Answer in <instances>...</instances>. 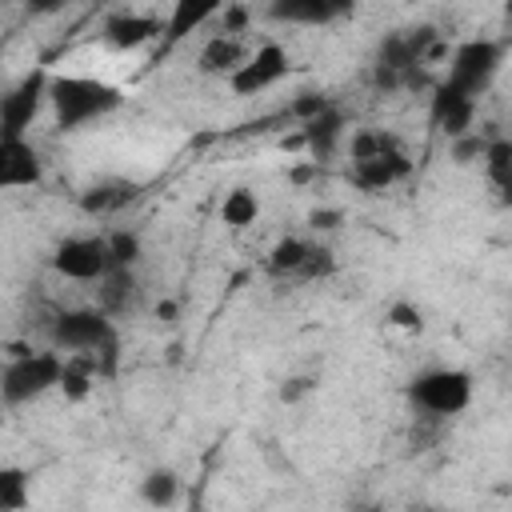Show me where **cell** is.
Wrapping results in <instances>:
<instances>
[{
  "mask_svg": "<svg viewBox=\"0 0 512 512\" xmlns=\"http://www.w3.org/2000/svg\"><path fill=\"white\" fill-rule=\"evenodd\" d=\"M44 180V160L32 140H0V188H36Z\"/></svg>",
  "mask_w": 512,
  "mask_h": 512,
  "instance_id": "obj_11",
  "label": "cell"
},
{
  "mask_svg": "<svg viewBox=\"0 0 512 512\" xmlns=\"http://www.w3.org/2000/svg\"><path fill=\"white\" fill-rule=\"evenodd\" d=\"M488 144H492V136L468 132V136H460V140H448V156H452V164H456V168H468V164H476V160L484 164Z\"/></svg>",
  "mask_w": 512,
  "mask_h": 512,
  "instance_id": "obj_27",
  "label": "cell"
},
{
  "mask_svg": "<svg viewBox=\"0 0 512 512\" xmlns=\"http://www.w3.org/2000/svg\"><path fill=\"white\" fill-rule=\"evenodd\" d=\"M248 20H252V12H248L244 4H228V8H220V32H224V36H240V32L248 28Z\"/></svg>",
  "mask_w": 512,
  "mask_h": 512,
  "instance_id": "obj_31",
  "label": "cell"
},
{
  "mask_svg": "<svg viewBox=\"0 0 512 512\" xmlns=\"http://www.w3.org/2000/svg\"><path fill=\"white\" fill-rule=\"evenodd\" d=\"M328 108H332V100H328L324 92H300V96L288 104V116L304 128L308 120H316V116H320V112H328Z\"/></svg>",
  "mask_w": 512,
  "mask_h": 512,
  "instance_id": "obj_30",
  "label": "cell"
},
{
  "mask_svg": "<svg viewBox=\"0 0 512 512\" xmlns=\"http://www.w3.org/2000/svg\"><path fill=\"white\" fill-rule=\"evenodd\" d=\"M52 272L76 284H100L112 272V256H108V240L104 236H64L52 256H48Z\"/></svg>",
  "mask_w": 512,
  "mask_h": 512,
  "instance_id": "obj_7",
  "label": "cell"
},
{
  "mask_svg": "<svg viewBox=\"0 0 512 512\" xmlns=\"http://www.w3.org/2000/svg\"><path fill=\"white\" fill-rule=\"evenodd\" d=\"M32 504V472L20 464L0 468V512H24Z\"/></svg>",
  "mask_w": 512,
  "mask_h": 512,
  "instance_id": "obj_21",
  "label": "cell"
},
{
  "mask_svg": "<svg viewBox=\"0 0 512 512\" xmlns=\"http://www.w3.org/2000/svg\"><path fill=\"white\" fill-rule=\"evenodd\" d=\"M256 216H260V196H256L252 188H244V184L232 188V192L220 200V224H228L232 232L256 224Z\"/></svg>",
  "mask_w": 512,
  "mask_h": 512,
  "instance_id": "obj_22",
  "label": "cell"
},
{
  "mask_svg": "<svg viewBox=\"0 0 512 512\" xmlns=\"http://www.w3.org/2000/svg\"><path fill=\"white\" fill-rule=\"evenodd\" d=\"M408 176H412V160H408L404 148H396L388 156H376V160H352L348 164L352 188L372 192V196L384 192V188H392V184H400V180H408Z\"/></svg>",
  "mask_w": 512,
  "mask_h": 512,
  "instance_id": "obj_10",
  "label": "cell"
},
{
  "mask_svg": "<svg viewBox=\"0 0 512 512\" xmlns=\"http://www.w3.org/2000/svg\"><path fill=\"white\" fill-rule=\"evenodd\" d=\"M316 172H320V164H312V160H308V164H296V168L288 172V180H292V184H308Z\"/></svg>",
  "mask_w": 512,
  "mask_h": 512,
  "instance_id": "obj_34",
  "label": "cell"
},
{
  "mask_svg": "<svg viewBox=\"0 0 512 512\" xmlns=\"http://www.w3.org/2000/svg\"><path fill=\"white\" fill-rule=\"evenodd\" d=\"M60 376H64V356L56 348H48V352H36V348L8 352L4 372H0V400H4V408L32 404L44 392L60 388Z\"/></svg>",
  "mask_w": 512,
  "mask_h": 512,
  "instance_id": "obj_4",
  "label": "cell"
},
{
  "mask_svg": "<svg viewBox=\"0 0 512 512\" xmlns=\"http://www.w3.org/2000/svg\"><path fill=\"white\" fill-rule=\"evenodd\" d=\"M304 392H312V380H308V376H292V380H284L280 400H284V404H296Z\"/></svg>",
  "mask_w": 512,
  "mask_h": 512,
  "instance_id": "obj_33",
  "label": "cell"
},
{
  "mask_svg": "<svg viewBox=\"0 0 512 512\" xmlns=\"http://www.w3.org/2000/svg\"><path fill=\"white\" fill-rule=\"evenodd\" d=\"M384 320H388L392 328H400V332H424V312H420L412 300H392V304L384 308Z\"/></svg>",
  "mask_w": 512,
  "mask_h": 512,
  "instance_id": "obj_29",
  "label": "cell"
},
{
  "mask_svg": "<svg viewBox=\"0 0 512 512\" xmlns=\"http://www.w3.org/2000/svg\"><path fill=\"white\" fill-rule=\"evenodd\" d=\"M300 132H304V144H308V160H312V164H324V160H332V152L340 148V140H344V132H348V116H344L340 104H332L328 112H320L316 120H308Z\"/></svg>",
  "mask_w": 512,
  "mask_h": 512,
  "instance_id": "obj_15",
  "label": "cell"
},
{
  "mask_svg": "<svg viewBox=\"0 0 512 512\" xmlns=\"http://www.w3.org/2000/svg\"><path fill=\"white\" fill-rule=\"evenodd\" d=\"M336 272V252L328 244H316L312 240V252L304 260V272H300V284H312V280H328Z\"/></svg>",
  "mask_w": 512,
  "mask_h": 512,
  "instance_id": "obj_28",
  "label": "cell"
},
{
  "mask_svg": "<svg viewBox=\"0 0 512 512\" xmlns=\"http://www.w3.org/2000/svg\"><path fill=\"white\" fill-rule=\"evenodd\" d=\"M104 44L116 52H136L144 44H152L156 36H164V20L144 16V12H116L104 20Z\"/></svg>",
  "mask_w": 512,
  "mask_h": 512,
  "instance_id": "obj_12",
  "label": "cell"
},
{
  "mask_svg": "<svg viewBox=\"0 0 512 512\" xmlns=\"http://www.w3.org/2000/svg\"><path fill=\"white\" fill-rule=\"evenodd\" d=\"M192 512H200V508H192Z\"/></svg>",
  "mask_w": 512,
  "mask_h": 512,
  "instance_id": "obj_37",
  "label": "cell"
},
{
  "mask_svg": "<svg viewBox=\"0 0 512 512\" xmlns=\"http://www.w3.org/2000/svg\"><path fill=\"white\" fill-rule=\"evenodd\" d=\"M484 176H488V184L496 192L512 180V140L508 136H492V144L484 152Z\"/></svg>",
  "mask_w": 512,
  "mask_h": 512,
  "instance_id": "obj_25",
  "label": "cell"
},
{
  "mask_svg": "<svg viewBox=\"0 0 512 512\" xmlns=\"http://www.w3.org/2000/svg\"><path fill=\"white\" fill-rule=\"evenodd\" d=\"M472 372L468 368H424L404 384L408 404L428 420H452L472 404Z\"/></svg>",
  "mask_w": 512,
  "mask_h": 512,
  "instance_id": "obj_3",
  "label": "cell"
},
{
  "mask_svg": "<svg viewBox=\"0 0 512 512\" xmlns=\"http://www.w3.org/2000/svg\"><path fill=\"white\" fill-rule=\"evenodd\" d=\"M96 380H100V372H96L88 360H80V356H64V376H60V392H64V400L84 404V400L96 392Z\"/></svg>",
  "mask_w": 512,
  "mask_h": 512,
  "instance_id": "obj_23",
  "label": "cell"
},
{
  "mask_svg": "<svg viewBox=\"0 0 512 512\" xmlns=\"http://www.w3.org/2000/svg\"><path fill=\"white\" fill-rule=\"evenodd\" d=\"M48 104H52V120L60 132H76L92 120L112 116L124 104V92L100 76H52L48 88Z\"/></svg>",
  "mask_w": 512,
  "mask_h": 512,
  "instance_id": "obj_2",
  "label": "cell"
},
{
  "mask_svg": "<svg viewBox=\"0 0 512 512\" xmlns=\"http://www.w3.org/2000/svg\"><path fill=\"white\" fill-rule=\"evenodd\" d=\"M476 104L480 100H472V96H464V92H456L452 84H436L432 88V104H428V124L436 128V132H444L448 140H460V136H468V132H476L472 124H476Z\"/></svg>",
  "mask_w": 512,
  "mask_h": 512,
  "instance_id": "obj_9",
  "label": "cell"
},
{
  "mask_svg": "<svg viewBox=\"0 0 512 512\" xmlns=\"http://www.w3.org/2000/svg\"><path fill=\"white\" fill-rule=\"evenodd\" d=\"M344 224V212L340 208H312L308 212V228L312 232H336Z\"/></svg>",
  "mask_w": 512,
  "mask_h": 512,
  "instance_id": "obj_32",
  "label": "cell"
},
{
  "mask_svg": "<svg viewBox=\"0 0 512 512\" xmlns=\"http://www.w3.org/2000/svg\"><path fill=\"white\" fill-rule=\"evenodd\" d=\"M96 296H100V308L116 320V316H128L136 308V296H140V284H136V272L132 268H112L100 284H96Z\"/></svg>",
  "mask_w": 512,
  "mask_h": 512,
  "instance_id": "obj_18",
  "label": "cell"
},
{
  "mask_svg": "<svg viewBox=\"0 0 512 512\" xmlns=\"http://www.w3.org/2000/svg\"><path fill=\"white\" fill-rule=\"evenodd\" d=\"M504 52H508V44L492 40V36H472V40L456 44L452 60L444 68V84H452L456 92L480 100L492 88V80H496V72L504 64Z\"/></svg>",
  "mask_w": 512,
  "mask_h": 512,
  "instance_id": "obj_5",
  "label": "cell"
},
{
  "mask_svg": "<svg viewBox=\"0 0 512 512\" xmlns=\"http://www.w3.org/2000/svg\"><path fill=\"white\" fill-rule=\"evenodd\" d=\"M212 16H220V8H216V4H192V0L176 4V8L168 12V20H164V44L184 40L188 32H196V28H200L204 20H212Z\"/></svg>",
  "mask_w": 512,
  "mask_h": 512,
  "instance_id": "obj_20",
  "label": "cell"
},
{
  "mask_svg": "<svg viewBox=\"0 0 512 512\" xmlns=\"http://www.w3.org/2000/svg\"><path fill=\"white\" fill-rule=\"evenodd\" d=\"M104 240H108L112 268H136V260L144 256V240H140V232H132V228H116V232H108Z\"/></svg>",
  "mask_w": 512,
  "mask_h": 512,
  "instance_id": "obj_26",
  "label": "cell"
},
{
  "mask_svg": "<svg viewBox=\"0 0 512 512\" xmlns=\"http://www.w3.org/2000/svg\"><path fill=\"white\" fill-rule=\"evenodd\" d=\"M48 88H52L48 68H32L0 96V140H24L40 104L48 100Z\"/></svg>",
  "mask_w": 512,
  "mask_h": 512,
  "instance_id": "obj_6",
  "label": "cell"
},
{
  "mask_svg": "<svg viewBox=\"0 0 512 512\" xmlns=\"http://www.w3.org/2000/svg\"><path fill=\"white\" fill-rule=\"evenodd\" d=\"M420 512H436V508H420Z\"/></svg>",
  "mask_w": 512,
  "mask_h": 512,
  "instance_id": "obj_36",
  "label": "cell"
},
{
  "mask_svg": "<svg viewBox=\"0 0 512 512\" xmlns=\"http://www.w3.org/2000/svg\"><path fill=\"white\" fill-rule=\"evenodd\" d=\"M48 332H52V348L60 356H80L100 376L116 372L120 332H116V320L104 308H64V312L52 316Z\"/></svg>",
  "mask_w": 512,
  "mask_h": 512,
  "instance_id": "obj_1",
  "label": "cell"
},
{
  "mask_svg": "<svg viewBox=\"0 0 512 512\" xmlns=\"http://www.w3.org/2000/svg\"><path fill=\"white\" fill-rule=\"evenodd\" d=\"M180 476L172 472V468H152V472H144V480L136 484V496L152 508V512H168L176 500H180Z\"/></svg>",
  "mask_w": 512,
  "mask_h": 512,
  "instance_id": "obj_19",
  "label": "cell"
},
{
  "mask_svg": "<svg viewBox=\"0 0 512 512\" xmlns=\"http://www.w3.org/2000/svg\"><path fill=\"white\" fill-rule=\"evenodd\" d=\"M312 252V240L304 236H280L264 260V272L280 284H300V272H304V260Z\"/></svg>",
  "mask_w": 512,
  "mask_h": 512,
  "instance_id": "obj_16",
  "label": "cell"
},
{
  "mask_svg": "<svg viewBox=\"0 0 512 512\" xmlns=\"http://www.w3.org/2000/svg\"><path fill=\"white\" fill-rule=\"evenodd\" d=\"M248 56H252V52L240 44V36L212 32V36L200 44V52H196V72H200V76L232 80V76L244 68V60H248Z\"/></svg>",
  "mask_w": 512,
  "mask_h": 512,
  "instance_id": "obj_13",
  "label": "cell"
},
{
  "mask_svg": "<svg viewBox=\"0 0 512 512\" xmlns=\"http://www.w3.org/2000/svg\"><path fill=\"white\" fill-rule=\"evenodd\" d=\"M348 12V4L336 0H276L268 4V16L280 24H332Z\"/></svg>",
  "mask_w": 512,
  "mask_h": 512,
  "instance_id": "obj_17",
  "label": "cell"
},
{
  "mask_svg": "<svg viewBox=\"0 0 512 512\" xmlns=\"http://www.w3.org/2000/svg\"><path fill=\"white\" fill-rule=\"evenodd\" d=\"M396 148H400V140L392 132H384V128H356L348 136V156L352 160H376V156H388Z\"/></svg>",
  "mask_w": 512,
  "mask_h": 512,
  "instance_id": "obj_24",
  "label": "cell"
},
{
  "mask_svg": "<svg viewBox=\"0 0 512 512\" xmlns=\"http://www.w3.org/2000/svg\"><path fill=\"white\" fill-rule=\"evenodd\" d=\"M288 72H292V60H288L284 44L264 40L260 48H252V56L244 60V68H240V72L228 80V88H232L236 96H256V92L276 88V84H280Z\"/></svg>",
  "mask_w": 512,
  "mask_h": 512,
  "instance_id": "obj_8",
  "label": "cell"
},
{
  "mask_svg": "<svg viewBox=\"0 0 512 512\" xmlns=\"http://www.w3.org/2000/svg\"><path fill=\"white\" fill-rule=\"evenodd\" d=\"M176 312H180V308H176V300H160V304H156V320H164V324H172V320H176Z\"/></svg>",
  "mask_w": 512,
  "mask_h": 512,
  "instance_id": "obj_35",
  "label": "cell"
},
{
  "mask_svg": "<svg viewBox=\"0 0 512 512\" xmlns=\"http://www.w3.org/2000/svg\"><path fill=\"white\" fill-rule=\"evenodd\" d=\"M140 196V184L136 180H124V176H108V180H96L80 192V212L84 216H116L124 212L128 204H136Z\"/></svg>",
  "mask_w": 512,
  "mask_h": 512,
  "instance_id": "obj_14",
  "label": "cell"
}]
</instances>
